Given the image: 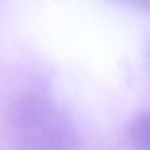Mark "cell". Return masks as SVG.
Instances as JSON below:
<instances>
[{
	"label": "cell",
	"instance_id": "cell-2",
	"mask_svg": "<svg viewBox=\"0 0 150 150\" xmlns=\"http://www.w3.org/2000/svg\"><path fill=\"white\" fill-rule=\"evenodd\" d=\"M128 136L137 150H150V109L133 117L128 125Z\"/></svg>",
	"mask_w": 150,
	"mask_h": 150
},
{
	"label": "cell",
	"instance_id": "cell-1",
	"mask_svg": "<svg viewBox=\"0 0 150 150\" xmlns=\"http://www.w3.org/2000/svg\"><path fill=\"white\" fill-rule=\"evenodd\" d=\"M7 129L17 150H76L79 136L67 115L38 93H24L9 104Z\"/></svg>",
	"mask_w": 150,
	"mask_h": 150
}]
</instances>
